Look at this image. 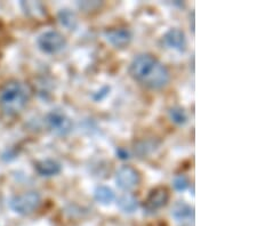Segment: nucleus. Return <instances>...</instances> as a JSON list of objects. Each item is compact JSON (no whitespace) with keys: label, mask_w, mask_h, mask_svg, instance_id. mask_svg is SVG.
Returning <instances> with one entry per match:
<instances>
[{"label":"nucleus","mask_w":257,"mask_h":226,"mask_svg":"<svg viewBox=\"0 0 257 226\" xmlns=\"http://www.w3.org/2000/svg\"><path fill=\"white\" fill-rule=\"evenodd\" d=\"M131 77L150 89H161L168 85L171 73L165 64L151 54H140L130 65Z\"/></svg>","instance_id":"nucleus-1"},{"label":"nucleus","mask_w":257,"mask_h":226,"mask_svg":"<svg viewBox=\"0 0 257 226\" xmlns=\"http://www.w3.org/2000/svg\"><path fill=\"white\" fill-rule=\"evenodd\" d=\"M28 86L18 80L8 81L0 90V109L8 117L22 112L30 100Z\"/></svg>","instance_id":"nucleus-2"},{"label":"nucleus","mask_w":257,"mask_h":226,"mask_svg":"<svg viewBox=\"0 0 257 226\" xmlns=\"http://www.w3.org/2000/svg\"><path fill=\"white\" fill-rule=\"evenodd\" d=\"M41 204V196L38 192L29 191L12 198L10 207L14 212L22 216H28L38 210Z\"/></svg>","instance_id":"nucleus-3"},{"label":"nucleus","mask_w":257,"mask_h":226,"mask_svg":"<svg viewBox=\"0 0 257 226\" xmlns=\"http://www.w3.org/2000/svg\"><path fill=\"white\" fill-rule=\"evenodd\" d=\"M37 45L45 54H57L66 46L65 37L59 31H45L37 39Z\"/></svg>","instance_id":"nucleus-4"},{"label":"nucleus","mask_w":257,"mask_h":226,"mask_svg":"<svg viewBox=\"0 0 257 226\" xmlns=\"http://www.w3.org/2000/svg\"><path fill=\"white\" fill-rule=\"evenodd\" d=\"M47 128L56 136H66L72 130V121L64 112L53 110L46 116Z\"/></svg>","instance_id":"nucleus-5"},{"label":"nucleus","mask_w":257,"mask_h":226,"mask_svg":"<svg viewBox=\"0 0 257 226\" xmlns=\"http://www.w3.org/2000/svg\"><path fill=\"white\" fill-rule=\"evenodd\" d=\"M141 182L140 172L132 166H122L115 172V183L122 191H132Z\"/></svg>","instance_id":"nucleus-6"},{"label":"nucleus","mask_w":257,"mask_h":226,"mask_svg":"<svg viewBox=\"0 0 257 226\" xmlns=\"http://www.w3.org/2000/svg\"><path fill=\"white\" fill-rule=\"evenodd\" d=\"M169 201V191L167 187L159 186L153 188L144 201V210L147 212H156L164 208Z\"/></svg>","instance_id":"nucleus-7"},{"label":"nucleus","mask_w":257,"mask_h":226,"mask_svg":"<svg viewBox=\"0 0 257 226\" xmlns=\"http://www.w3.org/2000/svg\"><path fill=\"white\" fill-rule=\"evenodd\" d=\"M104 37L107 43L112 45L114 48H126L128 45L131 44L133 39V35L131 30L125 28H115L110 29V30L105 31Z\"/></svg>","instance_id":"nucleus-8"},{"label":"nucleus","mask_w":257,"mask_h":226,"mask_svg":"<svg viewBox=\"0 0 257 226\" xmlns=\"http://www.w3.org/2000/svg\"><path fill=\"white\" fill-rule=\"evenodd\" d=\"M163 41L166 47L173 49V51L183 53L188 47V41H186L185 34L180 29H171L163 37Z\"/></svg>","instance_id":"nucleus-9"},{"label":"nucleus","mask_w":257,"mask_h":226,"mask_svg":"<svg viewBox=\"0 0 257 226\" xmlns=\"http://www.w3.org/2000/svg\"><path fill=\"white\" fill-rule=\"evenodd\" d=\"M36 171L43 177H53L59 175L62 170V166L59 161L54 159H45L35 164Z\"/></svg>","instance_id":"nucleus-10"},{"label":"nucleus","mask_w":257,"mask_h":226,"mask_svg":"<svg viewBox=\"0 0 257 226\" xmlns=\"http://www.w3.org/2000/svg\"><path fill=\"white\" fill-rule=\"evenodd\" d=\"M172 215L177 221H184L193 219V209L184 201H178L172 209Z\"/></svg>","instance_id":"nucleus-11"},{"label":"nucleus","mask_w":257,"mask_h":226,"mask_svg":"<svg viewBox=\"0 0 257 226\" xmlns=\"http://www.w3.org/2000/svg\"><path fill=\"white\" fill-rule=\"evenodd\" d=\"M94 198L98 203L103 205H110L115 199L114 192L109 186L105 185H99L94 191Z\"/></svg>","instance_id":"nucleus-12"},{"label":"nucleus","mask_w":257,"mask_h":226,"mask_svg":"<svg viewBox=\"0 0 257 226\" xmlns=\"http://www.w3.org/2000/svg\"><path fill=\"white\" fill-rule=\"evenodd\" d=\"M118 207L123 213H133L139 208V201L134 195L126 193L118 199Z\"/></svg>","instance_id":"nucleus-13"},{"label":"nucleus","mask_w":257,"mask_h":226,"mask_svg":"<svg viewBox=\"0 0 257 226\" xmlns=\"http://www.w3.org/2000/svg\"><path fill=\"white\" fill-rule=\"evenodd\" d=\"M60 23L68 30H76L78 26V20L76 14L69 10H62L59 13Z\"/></svg>","instance_id":"nucleus-14"},{"label":"nucleus","mask_w":257,"mask_h":226,"mask_svg":"<svg viewBox=\"0 0 257 226\" xmlns=\"http://www.w3.org/2000/svg\"><path fill=\"white\" fill-rule=\"evenodd\" d=\"M168 116L171 118V120L176 123V125L184 126L188 122V114L184 111L183 108L181 106H173L168 110Z\"/></svg>","instance_id":"nucleus-15"},{"label":"nucleus","mask_w":257,"mask_h":226,"mask_svg":"<svg viewBox=\"0 0 257 226\" xmlns=\"http://www.w3.org/2000/svg\"><path fill=\"white\" fill-rule=\"evenodd\" d=\"M173 185L178 192H183L189 187V179L184 175H178L173 180Z\"/></svg>","instance_id":"nucleus-16"},{"label":"nucleus","mask_w":257,"mask_h":226,"mask_svg":"<svg viewBox=\"0 0 257 226\" xmlns=\"http://www.w3.org/2000/svg\"><path fill=\"white\" fill-rule=\"evenodd\" d=\"M117 155L122 160L130 158V157H128V152L126 150H123V149H118L117 150Z\"/></svg>","instance_id":"nucleus-17"}]
</instances>
